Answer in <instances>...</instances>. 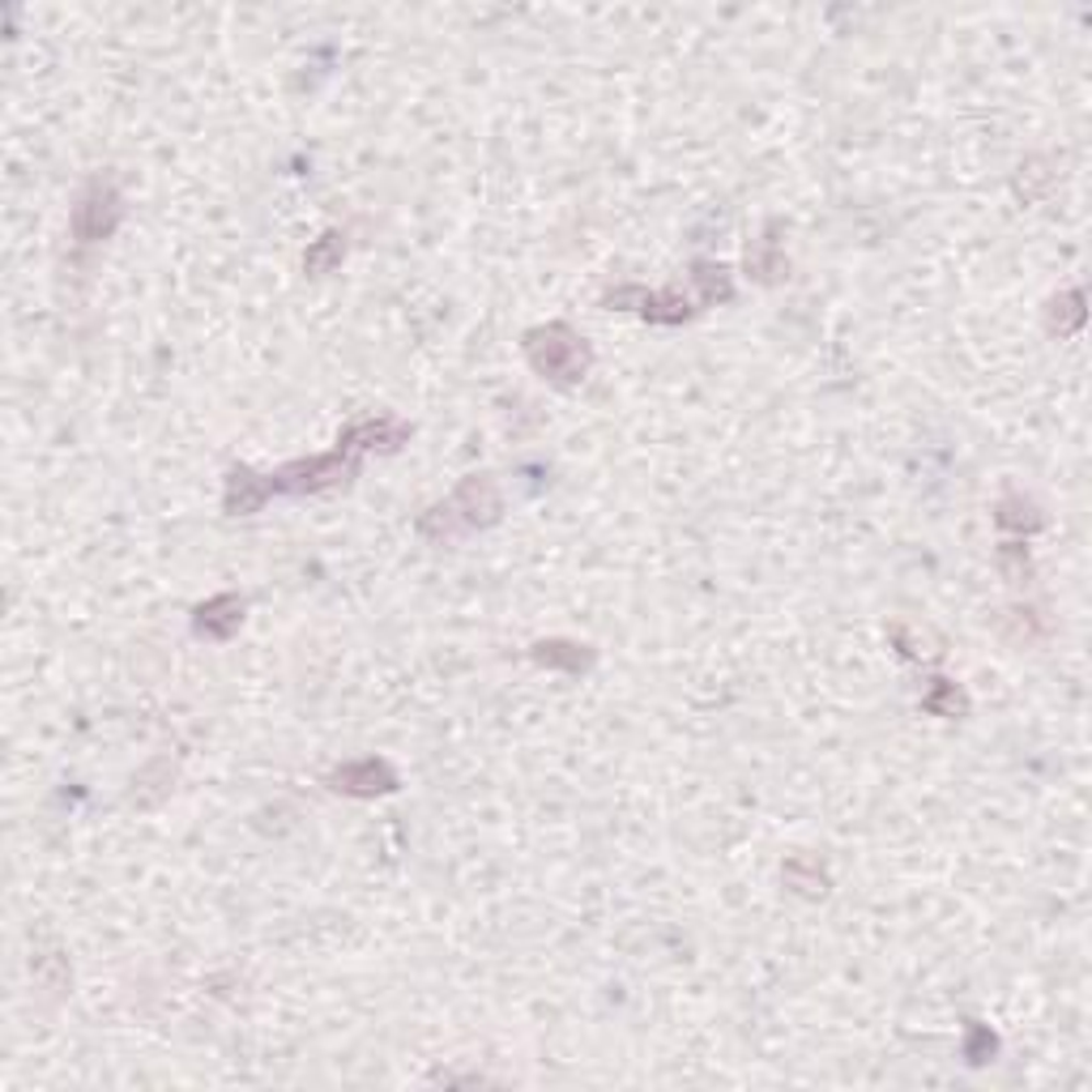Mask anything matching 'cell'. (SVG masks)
Wrapping results in <instances>:
<instances>
[{
    "label": "cell",
    "mask_w": 1092,
    "mask_h": 1092,
    "mask_svg": "<svg viewBox=\"0 0 1092 1092\" xmlns=\"http://www.w3.org/2000/svg\"><path fill=\"white\" fill-rule=\"evenodd\" d=\"M338 789H354V794H376V789H393V773L385 764L367 760V764H354L346 773H338Z\"/></svg>",
    "instance_id": "3957f363"
},
{
    "label": "cell",
    "mask_w": 1092,
    "mask_h": 1092,
    "mask_svg": "<svg viewBox=\"0 0 1092 1092\" xmlns=\"http://www.w3.org/2000/svg\"><path fill=\"white\" fill-rule=\"evenodd\" d=\"M530 359L543 367L546 376H555V380H577L581 372H585L589 354L581 346V338H572L568 329H546V333H534L530 338Z\"/></svg>",
    "instance_id": "6da1fadb"
},
{
    "label": "cell",
    "mask_w": 1092,
    "mask_h": 1092,
    "mask_svg": "<svg viewBox=\"0 0 1092 1092\" xmlns=\"http://www.w3.org/2000/svg\"><path fill=\"white\" fill-rule=\"evenodd\" d=\"M346 474V466L338 462V457H320L312 466H291L282 478H277V487H291V491H308V487H329V482H338Z\"/></svg>",
    "instance_id": "7a4b0ae2"
}]
</instances>
